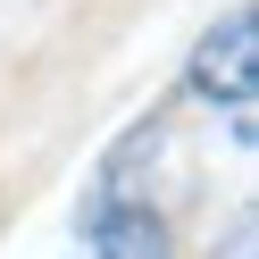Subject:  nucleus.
<instances>
[{
    "instance_id": "obj_1",
    "label": "nucleus",
    "mask_w": 259,
    "mask_h": 259,
    "mask_svg": "<svg viewBox=\"0 0 259 259\" xmlns=\"http://www.w3.org/2000/svg\"><path fill=\"white\" fill-rule=\"evenodd\" d=\"M251 84H259V25L242 17H218V34L192 51V92L201 101H251Z\"/></svg>"
},
{
    "instance_id": "obj_2",
    "label": "nucleus",
    "mask_w": 259,
    "mask_h": 259,
    "mask_svg": "<svg viewBox=\"0 0 259 259\" xmlns=\"http://www.w3.org/2000/svg\"><path fill=\"white\" fill-rule=\"evenodd\" d=\"M92 251H101V259H176V251H167V226L142 218V209L101 218V226H92Z\"/></svg>"
}]
</instances>
